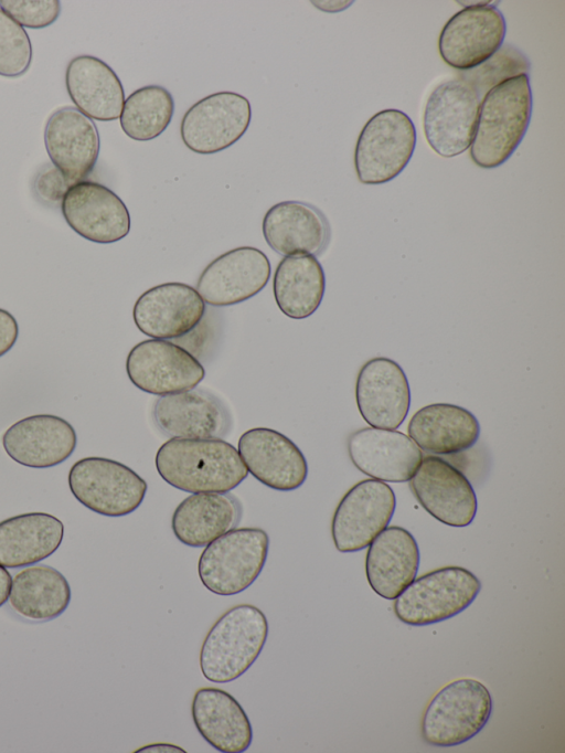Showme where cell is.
<instances>
[{"instance_id": "cell-1", "label": "cell", "mask_w": 565, "mask_h": 753, "mask_svg": "<svg viewBox=\"0 0 565 753\" xmlns=\"http://www.w3.org/2000/svg\"><path fill=\"white\" fill-rule=\"evenodd\" d=\"M154 464L167 484L190 494L230 492L248 475L237 448L223 438H170Z\"/></svg>"}, {"instance_id": "cell-2", "label": "cell", "mask_w": 565, "mask_h": 753, "mask_svg": "<svg viewBox=\"0 0 565 753\" xmlns=\"http://www.w3.org/2000/svg\"><path fill=\"white\" fill-rule=\"evenodd\" d=\"M529 74L491 88L481 99L470 158L483 169L503 165L521 144L532 115Z\"/></svg>"}, {"instance_id": "cell-3", "label": "cell", "mask_w": 565, "mask_h": 753, "mask_svg": "<svg viewBox=\"0 0 565 753\" xmlns=\"http://www.w3.org/2000/svg\"><path fill=\"white\" fill-rule=\"evenodd\" d=\"M268 621L252 604H238L224 612L205 635L200 649V669L214 683L242 677L259 657L267 637Z\"/></svg>"}, {"instance_id": "cell-4", "label": "cell", "mask_w": 565, "mask_h": 753, "mask_svg": "<svg viewBox=\"0 0 565 753\" xmlns=\"http://www.w3.org/2000/svg\"><path fill=\"white\" fill-rule=\"evenodd\" d=\"M268 550L269 535L264 529H231L204 547L198 562L199 579L213 594H239L262 573Z\"/></svg>"}, {"instance_id": "cell-5", "label": "cell", "mask_w": 565, "mask_h": 753, "mask_svg": "<svg viewBox=\"0 0 565 753\" xmlns=\"http://www.w3.org/2000/svg\"><path fill=\"white\" fill-rule=\"evenodd\" d=\"M492 698L477 679L459 678L440 688L426 706L422 739L429 745L450 747L476 736L488 723Z\"/></svg>"}, {"instance_id": "cell-6", "label": "cell", "mask_w": 565, "mask_h": 753, "mask_svg": "<svg viewBox=\"0 0 565 753\" xmlns=\"http://www.w3.org/2000/svg\"><path fill=\"white\" fill-rule=\"evenodd\" d=\"M480 591V580L468 569L443 566L415 577L394 600L393 609L406 625H433L465 611Z\"/></svg>"}, {"instance_id": "cell-7", "label": "cell", "mask_w": 565, "mask_h": 753, "mask_svg": "<svg viewBox=\"0 0 565 753\" xmlns=\"http://www.w3.org/2000/svg\"><path fill=\"white\" fill-rule=\"evenodd\" d=\"M416 147V128L399 109L377 112L364 125L356 140L354 168L363 184H383L395 179L408 165Z\"/></svg>"}, {"instance_id": "cell-8", "label": "cell", "mask_w": 565, "mask_h": 753, "mask_svg": "<svg viewBox=\"0 0 565 753\" xmlns=\"http://www.w3.org/2000/svg\"><path fill=\"white\" fill-rule=\"evenodd\" d=\"M67 482L81 505L111 518L137 510L148 489L147 481L127 465L97 456L76 460L68 470Z\"/></svg>"}, {"instance_id": "cell-9", "label": "cell", "mask_w": 565, "mask_h": 753, "mask_svg": "<svg viewBox=\"0 0 565 753\" xmlns=\"http://www.w3.org/2000/svg\"><path fill=\"white\" fill-rule=\"evenodd\" d=\"M480 104L478 93L459 77L437 85L423 115L429 147L443 158L463 153L471 146Z\"/></svg>"}, {"instance_id": "cell-10", "label": "cell", "mask_w": 565, "mask_h": 753, "mask_svg": "<svg viewBox=\"0 0 565 753\" xmlns=\"http://www.w3.org/2000/svg\"><path fill=\"white\" fill-rule=\"evenodd\" d=\"M507 23L493 2L466 6L444 25L438 39L443 61L460 72L477 67L503 44Z\"/></svg>"}, {"instance_id": "cell-11", "label": "cell", "mask_w": 565, "mask_h": 753, "mask_svg": "<svg viewBox=\"0 0 565 753\" xmlns=\"http://www.w3.org/2000/svg\"><path fill=\"white\" fill-rule=\"evenodd\" d=\"M396 507L393 489L369 478L353 485L339 501L331 521L335 549L342 553L366 547L390 523Z\"/></svg>"}, {"instance_id": "cell-12", "label": "cell", "mask_w": 565, "mask_h": 753, "mask_svg": "<svg viewBox=\"0 0 565 753\" xmlns=\"http://www.w3.org/2000/svg\"><path fill=\"white\" fill-rule=\"evenodd\" d=\"M126 372L139 390L158 396L192 390L205 376L196 357L164 339L143 340L129 351Z\"/></svg>"}, {"instance_id": "cell-13", "label": "cell", "mask_w": 565, "mask_h": 753, "mask_svg": "<svg viewBox=\"0 0 565 753\" xmlns=\"http://www.w3.org/2000/svg\"><path fill=\"white\" fill-rule=\"evenodd\" d=\"M250 118L246 97L234 92L214 93L185 112L180 124L181 139L195 153H216L243 137Z\"/></svg>"}, {"instance_id": "cell-14", "label": "cell", "mask_w": 565, "mask_h": 753, "mask_svg": "<svg viewBox=\"0 0 565 753\" xmlns=\"http://www.w3.org/2000/svg\"><path fill=\"white\" fill-rule=\"evenodd\" d=\"M408 481L418 503L439 522L463 528L475 519L478 501L470 481L444 458L425 456Z\"/></svg>"}, {"instance_id": "cell-15", "label": "cell", "mask_w": 565, "mask_h": 753, "mask_svg": "<svg viewBox=\"0 0 565 753\" xmlns=\"http://www.w3.org/2000/svg\"><path fill=\"white\" fill-rule=\"evenodd\" d=\"M61 211L75 233L94 243H115L130 231L126 204L99 182L83 180L71 185L61 201Z\"/></svg>"}, {"instance_id": "cell-16", "label": "cell", "mask_w": 565, "mask_h": 753, "mask_svg": "<svg viewBox=\"0 0 565 753\" xmlns=\"http://www.w3.org/2000/svg\"><path fill=\"white\" fill-rule=\"evenodd\" d=\"M271 268L264 252L252 246L230 250L203 269L196 290L205 304L214 307L243 303L268 283Z\"/></svg>"}, {"instance_id": "cell-17", "label": "cell", "mask_w": 565, "mask_h": 753, "mask_svg": "<svg viewBox=\"0 0 565 753\" xmlns=\"http://www.w3.org/2000/svg\"><path fill=\"white\" fill-rule=\"evenodd\" d=\"M237 450L249 474L278 491H292L307 479L308 464L300 448L282 433L254 427L238 438Z\"/></svg>"}, {"instance_id": "cell-18", "label": "cell", "mask_w": 565, "mask_h": 753, "mask_svg": "<svg viewBox=\"0 0 565 753\" xmlns=\"http://www.w3.org/2000/svg\"><path fill=\"white\" fill-rule=\"evenodd\" d=\"M355 401L371 427L397 429L411 406V389L402 367L385 357L367 360L356 376Z\"/></svg>"}, {"instance_id": "cell-19", "label": "cell", "mask_w": 565, "mask_h": 753, "mask_svg": "<svg viewBox=\"0 0 565 753\" xmlns=\"http://www.w3.org/2000/svg\"><path fill=\"white\" fill-rule=\"evenodd\" d=\"M205 314L198 290L183 283L151 287L136 300L132 317L137 328L153 339H180L193 331Z\"/></svg>"}, {"instance_id": "cell-20", "label": "cell", "mask_w": 565, "mask_h": 753, "mask_svg": "<svg viewBox=\"0 0 565 753\" xmlns=\"http://www.w3.org/2000/svg\"><path fill=\"white\" fill-rule=\"evenodd\" d=\"M152 418L158 429L170 438H224L233 423L224 402L198 388L159 396Z\"/></svg>"}, {"instance_id": "cell-21", "label": "cell", "mask_w": 565, "mask_h": 753, "mask_svg": "<svg viewBox=\"0 0 565 753\" xmlns=\"http://www.w3.org/2000/svg\"><path fill=\"white\" fill-rule=\"evenodd\" d=\"M7 455L30 468H50L75 450L77 435L66 420L53 414L26 416L9 426L1 437Z\"/></svg>"}, {"instance_id": "cell-22", "label": "cell", "mask_w": 565, "mask_h": 753, "mask_svg": "<svg viewBox=\"0 0 565 753\" xmlns=\"http://www.w3.org/2000/svg\"><path fill=\"white\" fill-rule=\"evenodd\" d=\"M347 446L360 471L387 482L408 481L424 458L420 448L396 429L364 427L349 436Z\"/></svg>"}, {"instance_id": "cell-23", "label": "cell", "mask_w": 565, "mask_h": 753, "mask_svg": "<svg viewBox=\"0 0 565 753\" xmlns=\"http://www.w3.org/2000/svg\"><path fill=\"white\" fill-rule=\"evenodd\" d=\"M44 144L53 166L71 185L93 171L100 147L95 123L73 106L58 108L49 117Z\"/></svg>"}, {"instance_id": "cell-24", "label": "cell", "mask_w": 565, "mask_h": 753, "mask_svg": "<svg viewBox=\"0 0 565 753\" xmlns=\"http://www.w3.org/2000/svg\"><path fill=\"white\" fill-rule=\"evenodd\" d=\"M263 235L282 256L321 255L329 245L331 229L326 215L302 201H282L264 215Z\"/></svg>"}, {"instance_id": "cell-25", "label": "cell", "mask_w": 565, "mask_h": 753, "mask_svg": "<svg viewBox=\"0 0 565 753\" xmlns=\"http://www.w3.org/2000/svg\"><path fill=\"white\" fill-rule=\"evenodd\" d=\"M191 715L200 735L222 753H242L253 741V727L241 703L227 691L199 688L191 703Z\"/></svg>"}, {"instance_id": "cell-26", "label": "cell", "mask_w": 565, "mask_h": 753, "mask_svg": "<svg viewBox=\"0 0 565 753\" xmlns=\"http://www.w3.org/2000/svg\"><path fill=\"white\" fill-rule=\"evenodd\" d=\"M418 566L417 542L403 527H386L369 544L366 580L371 588L385 600H395L416 577Z\"/></svg>"}, {"instance_id": "cell-27", "label": "cell", "mask_w": 565, "mask_h": 753, "mask_svg": "<svg viewBox=\"0 0 565 753\" xmlns=\"http://www.w3.org/2000/svg\"><path fill=\"white\" fill-rule=\"evenodd\" d=\"M67 93L76 108L90 119L111 121L120 117L122 84L104 61L92 55L72 59L65 72Z\"/></svg>"}, {"instance_id": "cell-28", "label": "cell", "mask_w": 565, "mask_h": 753, "mask_svg": "<svg viewBox=\"0 0 565 753\" xmlns=\"http://www.w3.org/2000/svg\"><path fill=\"white\" fill-rule=\"evenodd\" d=\"M242 515L239 500L230 492L192 494L174 509L171 529L182 544L201 548L236 528Z\"/></svg>"}, {"instance_id": "cell-29", "label": "cell", "mask_w": 565, "mask_h": 753, "mask_svg": "<svg viewBox=\"0 0 565 753\" xmlns=\"http://www.w3.org/2000/svg\"><path fill=\"white\" fill-rule=\"evenodd\" d=\"M408 437L425 452L451 455L471 448L480 435L477 417L467 409L450 403L423 406L411 417Z\"/></svg>"}, {"instance_id": "cell-30", "label": "cell", "mask_w": 565, "mask_h": 753, "mask_svg": "<svg viewBox=\"0 0 565 753\" xmlns=\"http://www.w3.org/2000/svg\"><path fill=\"white\" fill-rule=\"evenodd\" d=\"M64 537L63 522L46 512H26L0 521V565L28 566L52 555Z\"/></svg>"}, {"instance_id": "cell-31", "label": "cell", "mask_w": 565, "mask_h": 753, "mask_svg": "<svg viewBox=\"0 0 565 753\" xmlns=\"http://www.w3.org/2000/svg\"><path fill=\"white\" fill-rule=\"evenodd\" d=\"M71 597L65 576L50 565L39 564L26 566L13 576L9 604L25 619L45 622L62 615Z\"/></svg>"}, {"instance_id": "cell-32", "label": "cell", "mask_w": 565, "mask_h": 753, "mask_svg": "<svg viewBox=\"0 0 565 753\" xmlns=\"http://www.w3.org/2000/svg\"><path fill=\"white\" fill-rule=\"evenodd\" d=\"M326 290L324 271L313 255L284 256L273 277V293L280 311L305 319L320 306Z\"/></svg>"}, {"instance_id": "cell-33", "label": "cell", "mask_w": 565, "mask_h": 753, "mask_svg": "<svg viewBox=\"0 0 565 753\" xmlns=\"http://www.w3.org/2000/svg\"><path fill=\"white\" fill-rule=\"evenodd\" d=\"M173 113L174 100L170 92L160 85H147L125 99L120 127L134 140H152L167 129Z\"/></svg>"}, {"instance_id": "cell-34", "label": "cell", "mask_w": 565, "mask_h": 753, "mask_svg": "<svg viewBox=\"0 0 565 753\" xmlns=\"http://www.w3.org/2000/svg\"><path fill=\"white\" fill-rule=\"evenodd\" d=\"M527 57L514 45L502 44L487 61L475 68L459 73V78L468 83L482 97L494 86L530 70Z\"/></svg>"}, {"instance_id": "cell-35", "label": "cell", "mask_w": 565, "mask_h": 753, "mask_svg": "<svg viewBox=\"0 0 565 753\" xmlns=\"http://www.w3.org/2000/svg\"><path fill=\"white\" fill-rule=\"evenodd\" d=\"M32 45L24 28L0 9V75L19 77L30 67Z\"/></svg>"}, {"instance_id": "cell-36", "label": "cell", "mask_w": 565, "mask_h": 753, "mask_svg": "<svg viewBox=\"0 0 565 753\" xmlns=\"http://www.w3.org/2000/svg\"><path fill=\"white\" fill-rule=\"evenodd\" d=\"M0 9L22 28L42 29L56 21L61 12L57 0H0Z\"/></svg>"}, {"instance_id": "cell-37", "label": "cell", "mask_w": 565, "mask_h": 753, "mask_svg": "<svg viewBox=\"0 0 565 753\" xmlns=\"http://www.w3.org/2000/svg\"><path fill=\"white\" fill-rule=\"evenodd\" d=\"M71 184L56 167L45 166L35 179L38 195L45 202L56 203L62 201Z\"/></svg>"}, {"instance_id": "cell-38", "label": "cell", "mask_w": 565, "mask_h": 753, "mask_svg": "<svg viewBox=\"0 0 565 753\" xmlns=\"http://www.w3.org/2000/svg\"><path fill=\"white\" fill-rule=\"evenodd\" d=\"M19 326L15 318L0 308V357L9 352L18 340Z\"/></svg>"}, {"instance_id": "cell-39", "label": "cell", "mask_w": 565, "mask_h": 753, "mask_svg": "<svg viewBox=\"0 0 565 753\" xmlns=\"http://www.w3.org/2000/svg\"><path fill=\"white\" fill-rule=\"evenodd\" d=\"M12 576L7 568L0 565V607L9 600Z\"/></svg>"}, {"instance_id": "cell-40", "label": "cell", "mask_w": 565, "mask_h": 753, "mask_svg": "<svg viewBox=\"0 0 565 753\" xmlns=\"http://www.w3.org/2000/svg\"><path fill=\"white\" fill-rule=\"evenodd\" d=\"M135 752H156V753H164V752H186L184 749L170 744V743H152L148 744L145 746H141L140 749L136 750Z\"/></svg>"}, {"instance_id": "cell-41", "label": "cell", "mask_w": 565, "mask_h": 753, "mask_svg": "<svg viewBox=\"0 0 565 753\" xmlns=\"http://www.w3.org/2000/svg\"><path fill=\"white\" fill-rule=\"evenodd\" d=\"M311 3L322 11L338 12L352 4V1H311Z\"/></svg>"}]
</instances>
